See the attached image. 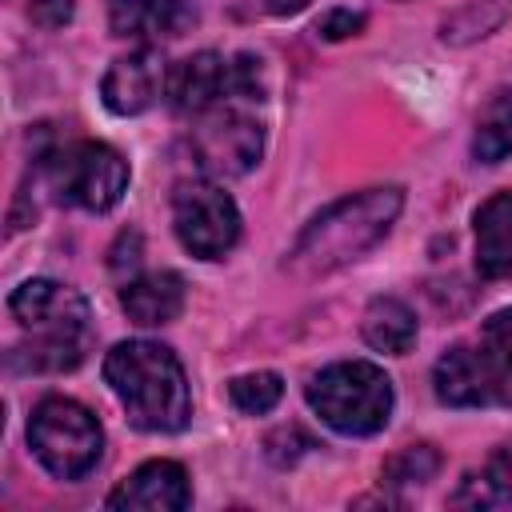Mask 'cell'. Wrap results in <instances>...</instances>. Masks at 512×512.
Listing matches in <instances>:
<instances>
[{
  "mask_svg": "<svg viewBox=\"0 0 512 512\" xmlns=\"http://www.w3.org/2000/svg\"><path fill=\"white\" fill-rule=\"evenodd\" d=\"M164 92H168V64L156 48H136V52L112 60V68L104 72V84H100L104 108L116 116H140Z\"/></svg>",
  "mask_w": 512,
  "mask_h": 512,
  "instance_id": "obj_11",
  "label": "cell"
},
{
  "mask_svg": "<svg viewBox=\"0 0 512 512\" xmlns=\"http://www.w3.org/2000/svg\"><path fill=\"white\" fill-rule=\"evenodd\" d=\"M472 156L480 164H500L504 156H512V92L500 88L488 96V104L476 116V132H472Z\"/></svg>",
  "mask_w": 512,
  "mask_h": 512,
  "instance_id": "obj_18",
  "label": "cell"
},
{
  "mask_svg": "<svg viewBox=\"0 0 512 512\" xmlns=\"http://www.w3.org/2000/svg\"><path fill=\"white\" fill-rule=\"evenodd\" d=\"M264 96V68L252 52L220 56V52H196L168 68V92L164 100L184 116H204L228 100H260Z\"/></svg>",
  "mask_w": 512,
  "mask_h": 512,
  "instance_id": "obj_6",
  "label": "cell"
},
{
  "mask_svg": "<svg viewBox=\"0 0 512 512\" xmlns=\"http://www.w3.org/2000/svg\"><path fill=\"white\" fill-rule=\"evenodd\" d=\"M432 388H436V400L448 408H488V404L508 400V388H504V376L496 372V360L484 352H472L464 344L448 348L436 360Z\"/></svg>",
  "mask_w": 512,
  "mask_h": 512,
  "instance_id": "obj_10",
  "label": "cell"
},
{
  "mask_svg": "<svg viewBox=\"0 0 512 512\" xmlns=\"http://www.w3.org/2000/svg\"><path fill=\"white\" fill-rule=\"evenodd\" d=\"M508 12H512V0H476V4H468L464 12H456V16L444 24V40L464 44V40L488 36Z\"/></svg>",
  "mask_w": 512,
  "mask_h": 512,
  "instance_id": "obj_21",
  "label": "cell"
},
{
  "mask_svg": "<svg viewBox=\"0 0 512 512\" xmlns=\"http://www.w3.org/2000/svg\"><path fill=\"white\" fill-rule=\"evenodd\" d=\"M264 448H268V460H272V464H292L296 456H304V452L312 448V440H308V436H304V432L292 424V428H280V432H272Z\"/></svg>",
  "mask_w": 512,
  "mask_h": 512,
  "instance_id": "obj_23",
  "label": "cell"
},
{
  "mask_svg": "<svg viewBox=\"0 0 512 512\" xmlns=\"http://www.w3.org/2000/svg\"><path fill=\"white\" fill-rule=\"evenodd\" d=\"M188 476L176 460H148L140 464L120 488L108 496V508L124 512H180L188 508Z\"/></svg>",
  "mask_w": 512,
  "mask_h": 512,
  "instance_id": "obj_12",
  "label": "cell"
},
{
  "mask_svg": "<svg viewBox=\"0 0 512 512\" xmlns=\"http://www.w3.org/2000/svg\"><path fill=\"white\" fill-rule=\"evenodd\" d=\"M104 380L140 432H180L192 416L188 380L172 348L124 340L104 356Z\"/></svg>",
  "mask_w": 512,
  "mask_h": 512,
  "instance_id": "obj_3",
  "label": "cell"
},
{
  "mask_svg": "<svg viewBox=\"0 0 512 512\" xmlns=\"http://www.w3.org/2000/svg\"><path fill=\"white\" fill-rule=\"evenodd\" d=\"M436 468H440L436 448H428V444H412V448L396 452V456L384 464L380 484H388V488H416V484H428V480L436 476Z\"/></svg>",
  "mask_w": 512,
  "mask_h": 512,
  "instance_id": "obj_19",
  "label": "cell"
},
{
  "mask_svg": "<svg viewBox=\"0 0 512 512\" xmlns=\"http://www.w3.org/2000/svg\"><path fill=\"white\" fill-rule=\"evenodd\" d=\"M360 28H364V16L348 12V8H336L324 20H316V36H324V40H344V36H356Z\"/></svg>",
  "mask_w": 512,
  "mask_h": 512,
  "instance_id": "obj_24",
  "label": "cell"
},
{
  "mask_svg": "<svg viewBox=\"0 0 512 512\" xmlns=\"http://www.w3.org/2000/svg\"><path fill=\"white\" fill-rule=\"evenodd\" d=\"M260 4H264L272 16H292V12H300L308 0H260Z\"/></svg>",
  "mask_w": 512,
  "mask_h": 512,
  "instance_id": "obj_26",
  "label": "cell"
},
{
  "mask_svg": "<svg viewBox=\"0 0 512 512\" xmlns=\"http://www.w3.org/2000/svg\"><path fill=\"white\" fill-rule=\"evenodd\" d=\"M172 224L180 244L200 260H220L240 240V212L220 184L188 180L172 196Z\"/></svg>",
  "mask_w": 512,
  "mask_h": 512,
  "instance_id": "obj_8",
  "label": "cell"
},
{
  "mask_svg": "<svg viewBox=\"0 0 512 512\" xmlns=\"http://www.w3.org/2000/svg\"><path fill=\"white\" fill-rule=\"evenodd\" d=\"M304 396L312 412L344 436H372L388 424L392 412V380L368 360H340L320 368Z\"/></svg>",
  "mask_w": 512,
  "mask_h": 512,
  "instance_id": "obj_4",
  "label": "cell"
},
{
  "mask_svg": "<svg viewBox=\"0 0 512 512\" xmlns=\"http://www.w3.org/2000/svg\"><path fill=\"white\" fill-rule=\"evenodd\" d=\"M364 340L376 348V352H392V356H404L416 340V316L404 300L396 296H376L368 308H364Z\"/></svg>",
  "mask_w": 512,
  "mask_h": 512,
  "instance_id": "obj_17",
  "label": "cell"
},
{
  "mask_svg": "<svg viewBox=\"0 0 512 512\" xmlns=\"http://www.w3.org/2000/svg\"><path fill=\"white\" fill-rule=\"evenodd\" d=\"M280 396H284V384H280L276 372H248V376H236V380L228 384V400H232L240 412H248V416L272 412V408L280 404Z\"/></svg>",
  "mask_w": 512,
  "mask_h": 512,
  "instance_id": "obj_20",
  "label": "cell"
},
{
  "mask_svg": "<svg viewBox=\"0 0 512 512\" xmlns=\"http://www.w3.org/2000/svg\"><path fill=\"white\" fill-rule=\"evenodd\" d=\"M400 208H404V192L396 184L336 200L300 232L284 268L296 276H324L360 260L368 248H376L388 236Z\"/></svg>",
  "mask_w": 512,
  "mask_h": 512,
  "instance_id": "obj_1",
  "label": "cell"
},
{
  "mask_svg": "<svg viewBox=\"0 0 512 512\" xmlns=\"http://www.w3.org/2000/svg\"><path fill=\"white\" fill-rule=\"evenodd\" d=\"M484 348L496 364L512 372V308H500L484 320Z\"/></svg>",
  "mask_w": 512,
  "mask_h": 512,
  "instance_id": "obj_22",
  "label": "cell"
},
{
  "mask_svg": "<svg viewBox=\"0 0 512 512\" xmlns=\"http://www.w3.org/2000/svg\"><path fill=\"white\" fill-rule=\"evenodd\" d=\"M8 308H12L16 324L24 332H32V344L12 352L16 368L64 372L84 360V352L92 344V312L76 288L36 276V280H24L8 296Z\"/></svg>",
  "mask_w": 512,
  "mask_h": 512,
  "instance_id": "obj_2",
  "label": "cell"
},
{
  "mask_svg": "<svg viewBox=\"0 0 512 512\" xmlns=\"http://www.w3.org/2000/svg\"><path fill=\"white\" fill-rule=\"evenodd\" d=\"M464 508H504L512 512V444H500L476 472H468L452 496Z\"/></svg>",
  "mask_w": 512,
  "mask_h": 512,
  "instance_id": "obj_16",
  "label": "cell"
},
{
  "mask_svg": "<svg viewBox=\"0 0 512 512\" xmlns=\"http://www.w3.org/2000/svg\"><path fill=\"white\" fill-rule=\"evenodd\" d=\"M28 448L56 480H80L96 468L104 452V432L84 404L68 396H48L32 408Z\"/></svg>",
  "mask_w": 512,
  "mask_h": 512,
  "instance_id": "obj_5",
  "label": "cell"
},
{
  "mask_svg": "<svg viewBox=\"0 0 512 512\" xmlns=\"http://www.w3.org/2000/svg\"><path fill=\"white\" fill-rule=\"evenodd\" d=\"M44 176H48L56 200L76 204L84 212L116 208L124 188H128L124 156L100 140H76V144L44 152Z\"/></svg>",
  "mask_w": 512,
  "mask_h": 512,
  "instance_id": "obj_7",
  "label": "cell"
},
{
  "mask_svg": "<svg viewBox=\"0 0 512 512\" xmlns=\"http://www.w3.org/2000/svg\"><path fill=\"white\" fill-rule=\"evenodd\" d=\"M476 268L492 280L512 272V192H496L476 208Z\"/></svg>",
  "mask_w": 512,
  "mask_h": 512,
  "instance_id": "obj_15",
  "label": "cell"
},
{
  "mask_svg": "<svg viewBox=\"0 0 512 512\" xmlns=\"http://www.w3.org/2000/svg\"><path fill=\"white\" fill-rule=\"evenodd\" d=\"M32 16L44 20V24H64L72 16V4L68 0H36L32 4Z\"/></svg>",
  "mask_w": 512,
  "mask_h": 512,
  "instance_id": "obj_25",
  "label": "cell"
},
{
  "mask_svg": "<svg viewBox=\"0 0 512 512\" xmlns=\"http://www.w3.org/2000/svg\"><path fill=\"white\" fill-rule=\"evenodd\" d=\"M196 24V8L188 0H112L108 28L124 40H176Z\"/></svg>",
  "mask_w": 512,
  "mask_h": 512,
  "instance_id": "obj_13",
  "label": "cell"
},
{
  "mask_svg": "<svg viewBox=\"0 0 512 512\" xmlns=\"http://www.w3.org/2000/svg\"><path fill=\"white\" fill-rule=\"evenodd\" d=\"M120 308L140 328L172 324L184 312V280L176 272H144L120 288Z\"/></svg>",
  "mask_w": 512,
  "mask_h": 512,
  "instance_id": "obj_14",
  "label": "cell"
},
{
  "mask_svg": "<svg viewBox=\"0 0 512 512\" xmlns=\"http://www.w3.org/2000/svg\"><path fill=\"white\" fill-rule=\"evenodd\" d=\"M192 148H196L204 172L244 176L264 152V128H260V120L232 108V100H228L200 116V128L192 132Z\"/></svg>",
  "mask_w": 512,
  "mask_h": 512,
  "instance_id": "obj_9",
  "label": "cell"
}]
</instances>
